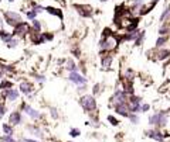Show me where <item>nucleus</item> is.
<instances>
[{"instance_id":"1","label":"nucleus","mask_w":170,"mask_h":142,"mask_svg":"<svg viewBox=\"0 0 170 142\" xmlns=\"http://www.w3.org/2000/svg\"><path fill=\"white\" fill-rule=\"evenodd\" d=\"M116 45H118V39L111 34L109 30H105V31H104V38L99 41V49H101V52H104V51L109 52V51H112Z\"/></svg>"},{"instance_id":"2","label":"nucleus","mask_w":170,"mask_h":142,"mask_svg":"<svg viewBox=\"0 0 170 142\" xmlns=\"http://www.w3.org/2000/svg\"><path fill=\"white\" fill-rule=\"evenodd\" d=\"M149 124L152 127H157V128H162L167 124V113L166 111H157V113H153L152 115H149Z\"/></svg>"},{"instance_id":"3","label":"nucleus","mask_w":170,"mask_h":142,"mask_svg":"<svg viewBox=\"0 0 170 142\" xmlns=\"http://www.w3.org/2000/svg\"><path fill=\"white\" fill-rule=\"evenodd\" d=\"M80 104L84 108L85 113H94V111L96 110V107H98L96 99H95L92 94H84V96H81Z\"/></svg>"},{"instance_id":"4","label":"nucleus","mask_w":170,"mask_h":142,"mask_svg":"<svg viewBox=\"0 0 170 142\" xmlns=\"http://www.w3.org/2000/svg\"><path fill=\"white\" fill-rule=\"evenodd\" d=\"M127 107H129V111L133 113V114H139L140 113V106H142V97L136 96V94H132V96H127Z\"/></svg>"},{"instance_id":"5","label":"nucleus","mask_w":170,"mask_h":142,"mask_svg":"<svg viewBox=\"0 0 170 142\" xmlns=\"http://www.w3.org/2000/svg\"><path fill=\"white\" fill-rule=\"evenodd\" d=\"M21 111H24L31 120H40L42 117V114L39 111V110H36V108H33V107L30 106L29 103H26V101H23L21 103Z\"/></svg>"},{"instance_id":"6","label":"nucleus","mask_w":170,"mask_h":142,"mask_svg":"<svg viewBox=\"0 0 170 142\" xmlns=\"http://www.w3.org/2000/svg\"><path fill=\"white\" fill-rule=\"evenodd\" d=\"M126 100H127V94L122 89H118V90H115V93L112 94L109 101L114 103V104H119V103H126Z\"/></svg>"},{"instance_id":"7","label":"nucleus","mask_w":170,"mask_h":142,"mask_svg":"<svg viewBox=\"0 0 170 142\" xmlns=\"http://www.w3.org/2000/svg\"><path fill=\"white\" fill-rule=\"evenodd\" d=\"M68 80H70L71 83L77 84V86H84V84H86V79H85L80 72H71V73L68 75Z\"/></svg>"},{"instance_id":"8","label":"nucleus","mask_w":170,"mask_h":142,"mask_svg":"<svg viewBox=\"0 0 170 142\" xmlns=\"http://www.w3.org/2000/svg\"><path fill=\"white\" fill-rule=\"evenodd\" d=\"M4 18H6L7 24L14 26V27H16L17 24H20V23H21V17H20V14L13 13V11H6V13H4Z\"/></svg>"},{"instance_id":"9","label":"nucleus","mask_w":170,"mask_h":142,"mask_svg":"<svg viewBox=\"0 0 170 142\" xmlns=\"http://www.w3.org/2000/svg\"><path fill=\"white\" fill-rule=\"evenodd\" d=\"M19 96H20V92L17 89H6L1 92V97L9 100V101H16L19 100Z\"/></svg>"},{"instance_id":"10","label":"nucleus","mask_w":170,"mask_h":142,"mask_svg":"<svg viewBox=\"0 0 170 142\" xmlns=\"http://www.w3.org/2000/svg\"><path fill=\"white\" fill-rule=\"evenodd\" d=\"M23 122V114L21 111L16 110V111H11L10 115H9V124L11 127H16V125H20Z\"/></svg>"},{"instance_id":"11","label":"nucleus","mask_w":170,"mask_h":142,"mask_svg":"<svg viewBox=\"0 0 170 142\" xmlns=\"http://www.w3.org/2000/svg\"><path fill=\"white\" fill-rule=\"evenodd\" d=\"M29 31H30L29 24L21 21L20 24H17V26H16V28H14V31H13L11 37H24L27 33H29Z\"/></svg>"},{"instance_id":"12","label":"nucleus","mask_w":170,"mask_h":142,"mask_svg":"<svg viewBox=\"0 0 170 142\" xmlns=\"http://www.w3.org/2000/svg\"><path fill=\"white\" fill-rule=\"evenodd\" d=\"M146 135L150 138V139H153V141H157V142H165L166 141V135L165 134H162L159 130H147L146 131Z\"/></svg>"},{"instance_id":"13","label":"nucleus","mask_w":170,"mask_h":142,"mask_svg":"<svg viewBox=\"0 0 170 142\" xmlns=\"http://www.w3.org/2000/svg\"><path fill=\"white\" fill-rule=\"evenodd\" d=\"M114 111H115L118 115L124 117V118H127L129 114H130L129 107H127V103H119V104H115V106H114Z\"/></svg>"},{"instance_id":"14","label":"nucleus","mask_w":170,"mask_h":142,"mask_svg":"<svg viewBox=\"0 0 170 142\" xmlns=\"http://www.w3.org/2000/svg\"><path fill=\"white\" fill-rule=\"evenodd\" d=\"M26 128H27V132H29V134H31V135L34 137V139H36V138H40V139H42V138H44L42 130L39 127V125H36V124H29Z\"/></svg>"},{"instance_id":"15","label":"nucleus","mask_w":170,"mask_h":142,"mask_svg":"<svg viewBox=\"0 0 170 142\" xmlns=\"http://www.w3.org/2000/svg\"><path fill=\"white\" fill-rule=\"evenodd\" d=\"M19 92L23 93V94H26L29 97V96H31V93L34 92V89H33V84L29 80H23L20 83V86H19Z\"/></svg>"},{"instance_id":"16","label":"nucleus","mask_w":170,"mask_h":142,"mask_svg":"<svg viewBox=\"0 0 170 142\" xmlns=\"http://www.w3.org/2000/svg\"><path fill=\"white\" fill-rule=\"evenodd\" d=\"M74 7H75V9L78 10V13H80L81 16H85V17H91V16H92V10H91V7H89V6L75 4Z\"/></svg>"},{"instance_id":"17","label":"nucleus","mask_w":170,"mask_h":142,"mask_svg":"<svg viewBox=\"0 0 170 142\" xmlns=\"http://www.w3.org/2000/svg\"><path fill=\"white\" fill-rule=\"evenodd\" d=\"M112 61H114L112 55H105V56L102 58V61H101L102 68H104V69H109V68H111V65H112Z\"/></svg>"},{"instance_id":"18","label":"nucleus","mask_w":170,"mask_h":142,"mask_svg":"<svg viewBox=\"0 0 170 142\" xmlns=\"http://www.w3.org/2000/svg\"><path fill=\"white\" fill-rule=\"evenodd\" d=\"M1 130H3L4 135H13V134H14V127H11L9 122H3Z\"/></svg>"},{"instance_id":"19","label":"nucleus","mask_w":170,"mask_h":142,"mask_svg":"<svg viewBox=\"0 0 170 142\" xmlns=\"http://www.w3.org/2000/svg\"><path fill=\"white\" fill-rule=\"evenodd\" d=\"M30 39H31V42L33 44H44V37L40 35V33H34L33 35L30 37Z\"/></svg>"},{"instance_id":"20","label":"nucleus","mask_w":170,"mask_h":142,"mask_svg":"<svg viewBox=\"0 0 170 142\" xmlns=\"http://www.w3.org/2000/svg\"><path fill=\"white\" fill-rule=\"evenodd\" d=\"M65 68H67V71L70 72V73H71V72H78L77 63H75L72 59H68V61H67V66H65Z\"/></svg>"},{"instance_id":"21","label":"nucleus","mask_w":170,"mask_h":142,"mask_svg":"<svg viewBox=\"0 0 170 142\" xmlns=\"http://www.w3.org/2000/svg\"><path fill=\"white\" fill-rule=\"evenodd\" d=\"M50 14H54V16H57V17H60V18H62L64 16H62V11L61 10H58V9H54V7H47L45 9Z\"/></svg>"},{"instance_id":"22","label":"nucleus","mask_w":170,"mask_h":142,"mask_svg":"<svg viewBox=\"0 0 170 142\" xmlns=\"http://www.w3.org/2000/svg\"><path fill=\"white\" fill-rule=\"evenodd\" d=\"M6 89H13V82H10V80H1L0 90H6Z\"/></svg>"},{"instance_id":"23","label":"nucleus","mask_w":170,"mask_h":142,"mask_svg":"<svg viewBox=\"0 0 170 142\" xmlns=\"http://www.w3.org/2000/svg\"><path fill=\"white\" fill-rule=\"evenodd\" d=\"M127 118H129V121H130L132 124H135V125L139 124V121H140V120H139V114H133V113H130Z\"/></svg>"},{"instance_id":"24","label":"nucleus","mask_w":170,"mask_h":142,"mask_svg":"<svg viewBox=\"0 0 170 142\" xmlns=\"http://www.w3.org/2000/svg\"><path fill=\"white\" fill-rule=\"evenodd\" d=\"M106 120H108V121H109V124H111V125H114V127H118V125H119V121L115 118V115H108V117H106Z\"/></svg>"},{"instance_id":"25","label":"nucleus","mask_w":170,"mask_h":142,"mask_svg":"<svg viewBox=\"0 0 170 142\" xmlns=\"http://www.w3.org/2000/svg\"><path fill=\"white\" fill-rule=\"evenodd\" d=\"M169 56H170V49H165V51H160V52H159V56H157V58L162 61V59H166V58H169Z\"/></svg>"},{"instance_id":"26","label":"nucleus","mask_w":170,"mask_h":142,"mask_svg":"<svg viewBox=\"0 0 170 142\" xmlns=\"http://www.w3.org/2000/svg\"><path fill=\"white\" fill-rule=\"evenodd\" d=\"M0 38H1L6 44H7V42H9L13 37H11V34H7V33H4V31H0Z\"/></svg>"},{"instance_id":"27","label":"nucleus","mask_w":170,"mask_h":142,"mask_svg":"<svg viewBox=\"0 0 170 142\" xmlns=\"http://www.w3.org/2000/svg\"><path fill=\"white\" fill-rule=\"evenodd\" d=\"M80 135H81V131H80L78 128H71V130H70V137L77 138V137H80Z\"/></svg>"},{"instance_id":"28","label":"nucleus","mask_w":170,"mask_h":142,"mask_svg":"<svg viewBox=\"0 0 170 142\" xmlns=\"http://www.w3.org/2000/svg\"><path fill=\"white\" fill-rule=\"evenodd\" d=\"M50 115H51L54 120H57V118H58V111H57V108H55V107H50Z\"/></svg>"},{"instance_id":"29","label":"nucleus","mask_w":170,"mask_h":142,"mask_svg":"<svg viewBox=\"0 0 170 142\" xmlns=\"http://www.w3.org/2000/svg\"><path fill=\"white\" fill-rule=\"evenodd\" d=\"M1 141L3 142H19L13 138V135H3V137H1Z\"/></svg>"},{"instance_id":"30","label":"nucleus","mask_w":170,"mask_h":142,"mask_svg":"<svg viewBox=\"0 0 170 142\" xmlns=\"http://www.w3.org/2000/svg\"><path fill=\"white\" fill-rule=\"evenodd\" d=\"M166 37H159L157 38V41H156V46H162V45H165V42H166Z\"/></svg>"},{"instance_id":"31","label":"nucleus","mask_w":170,"mask_h":142,"mask_svg":"<svg viewBox=\"0 0 170 142\" xmlns=\"http://www.w3.org/2000/svg\"><path fill=\"white\" fill-rule=\"evenodd\" d=\"M17 44H19V42H17V39L13 37V38L7 42V46H9V48H14V46H17Z\"/></svg>"},{"instance_id":"32","label":"nucleus","mask_w":170,"mask_h":142,"mask_svg":"<svg viewBox=\"0 0 170 142\" xmlns=\"http://www.w3.org/2000/svg\"><path fill=\"white\" fill-rule=\"evenodd\" d=\"M169 14H170V9H166V10L162 13V16H160V21H165V20L169 17Z\"/></svg>"},{"instance_id":"33","label":"nucleus","mask_w":170,"mask_h":142,"mask_svg":"<svg viewBox=\"0 0 170 142\" xmlns=\"http://www.w3.org/2000/svg\"><path fill=\"white\" fill-rule=\"evenodd\" d=\"M6 111H7V107H6V104H4V103H0V118L6 114Z\"/></svg>"},{"instance_id":"34","label":"nucleus","mask_w":170,"mask_h":142,"mask_svg":"<svg viewBox=\"0 0 170 142\" xmlns=\"http://www.w3.org/2000/svg\"><path fill=\"white\" fill-rule=\"evenodd\" d=\"M149 110H150V104L142 103V106H140V111H142V113H146V111H149Z\"/></svg>"},{"instance_id":"35","label":"nucleus","mask_w":170,"mask_h":142,"mask_svg":"<svg viewBox=\"0 0 170 142\" xmlns=\"http://www.w3.org/2000/svg\"><path fill=\"white\" fill-rule=\"evenodd\" d=\"M33 24H34V28H36V31H40V28H41V24H40V21H37V20H33Z\"/></svg>"},{"instance_id":"36","label":"nucleus","mask_w":170,"mask_h":142,"mask_svg":"<svg viewBox=\"0 0 170 142\" xmlns=\"http://www.w3.org/2000/svg\"><path fill=\"white\" fill-rule=\"evenodd\" d=\"M166 33H167V27H162V28L159 30V34H160V37H165Z\"/></svg>"},{"instance_id":"37","label":"nucleus","mask_w":170,"mask_h":142,"mask_svg":"<svg viewBox=\"0 0 170 142\" xmlns=\"http://www.w3.org/2000/svg\"><path fill=\"white\" fill-rule=\"evenodd\" d=\"M21 142H41V141H39V139H34V138H23V139H21Z\"/></svg>"},{"instance_id":"38","label":"nucleus","mask_w":170,"mask_h":142,"mask_svg":"<svg viewBox=\"0 0 170 142\" xmlns=\"http://www.w3.org/2000/svg\"><path fill=\"white\" fill-rule=\"evenodd\" d=\"M99 87H101L99 84H94V87H92V92H94V94H96V93H99V90H101Z\"/></svg>"},{"instance_id":"39","label":"nucleus","mask_w":170,"mask_h":142,"mask_svg":"<svg viewBox=\"0 0 170 142\" xmlns=\"http://www.w3.org/2000/svg\"><path fill=\"white\" fill-rule=\"evenodd\" d=\"M36 79H37L40 83H44V82H45V77H44L42 75H37V76H36Z\"/></svg>"},{"instance_id":"40","label":"nucleus","mask_w":170,"mask_h":142,"mask_svg":"<svg viewBox=\"0 0 170 142\" xmlns=\"http://www.w3.org/2000/svg\"><path fill=\"white\" fill-rule=\"evenodd\" d=\"M27 17L34 20V17H36V11H27Z\"/></svg>"},{"instance_id":"41","label":"nucleus","mask_w":170,"mask_h":142,"mask_svg":"<svg viewBox=\"0 0 170 142\" xmlns=\"http://www.w3.org/2000/svg\"><path fill=\"white\" fill-rule=\"evenodd\" d=\"M44 39H52V34H44Z\"/></svg>"},{"instance_id":"42","label":"nucleus","mask_w":170,"mask_h":142,"mask_svg":"<svg viewBox=\"0 0 170 142\" xmlns=\"http://www.w3.org/2000/svg\"><path fill=\"white\" fill-rule=\"evenodd\" d=\"M3 76H4V72L0 69V79H3Z\"/></svg>"},{"instance_id":"43","label":"nucleus","mask_w":170,"mask_h":142,"mask_svg":"<svg viewBox=\"0 0 170 142\" xmlns=\"http://www.w3.org/2000/svg\"><path fill=\"white\" fill-rule=\"evenodd\" d=\"M1 24H3V21H1V20H0V26H1Z\"/></svg>"},{"instance_id":"44","label":"nucleus","mask_w":170,"mask_h":142,"mask_svg":"<svg viewBox=\"0 0 170 142\" xmlns=\"http://www.w3.org/2000/svg\"><path fill=\"white\" fill-rule=\"evenodd\" d=\"M156 1H157V0H153V4H155V3H156Z\"/></svg>"},{"instance_id":"45","label":"nucleus","mask_w":170,"mask_h":142,"mask_svg":"<svg viewBox=\"0 0 170 142\" xmlns=\"http://www.w3.org/2000/svg\"><path fill=\"white\" fill-rule=\"evenodd\" d=\"M9 1H14V0H9Z\"/></svg>"}]
</instances>
